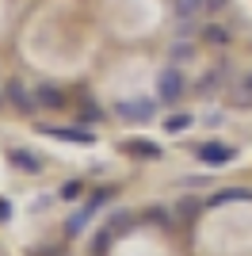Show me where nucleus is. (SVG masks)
<instances>
[{"label": "nucleus", "instance_id": "6", "mask_svg": "<svg viewBox=\"0 0 252 256\" xmlns=\"http://www.w3.org/2000/svg\"><path fill=\"white\" fill-rule=\"evenodd\" d=\"M241 199H252V192H244V188H230V192H218L214 199H210V206H226V203H241Z\"/></svg>", "mask_w": 252, "mask_h": 256}, {"label": "nucleus", "instance_id": "8", "mask_svg": "<svg viewBox=\"0 0 252 256\" xmlns=\"http://www.w3.org/2000/svg\"><path fill=\"white\" fill-rule=\"evenodd\" d=\"M8 157H12V164H20V168L38 172V157H34V153H27V150H12Z\"/></svg>", "mask_w": 252, "mask_h": 256}, {"label": "nucleus", "instance_id": "7", "mask_svg": "<svg viewBox=\"0 0 252 256\" xmlns=\"http://www.w3.org/2000/svg\"><path fill=\"white\" fill-rule=\"evenodd\" d=\"M34 100H38V104H46V107H62V104H65L62 88H50V84H42L38 92H34Z\"/></svg>", "mask_w": 252, "mask_h": 256}, {"label": "nucleus", "instance_id": "4", "mask_svg": "<svg viewBox=\"0 0 252 256\" xmlns=\"http://www.w3.org/2000/svg\"><path fill=\"white\" fill-rule=\"evenodd\" d=\"M8 100H12L16 107H20V111H34V104H38V100H34L31 92H27V88L20 84V80H12V84H8Z\"/></svg>", "mask_w": 252, "mask_h": 256}, {"label": "nucleus", "instance_id": "1", "mask_svg": "<svg viewBox=\"0 0 252 256\" xmlns=\"http://www.w3.org/2000/svg\"><path fill=\"white\" fill-rule=\"evenodd\" d=\"M38 134L62 138V142H69V146H92V130H84V126H46V122H42Z\"/></svg>", "mask_w": 252, "mask_h": 256}, {"label": "nucleus", "instance_id": "2", "mask_svg": "<svg viewBox=\"0 0 252 256\" xmlns=\"http://www.w3.org/2000/svg\"><path fill=\"white\" fill-rule=\"evenodd\" d=\"M118 118H126V122H149L153 118V104L149 100H126V104H118Z\"/></svg>", "mask_w": 252, "mask_h": 256}, {"label": "nucleus", "instance_id": "3", "mask_svg": "<svg viewBox=\"0 0 252 256\" xmlns=\"http://www.w3.org/2000/svg\"><path fill=\"white\" fill-rule=\"evenodd\" d=\"M184 96V80H180V73L176 69H168V73H160V100H180Z\"/></svg>", "mask_w": 252, "mask_h": 256}, {"label": "nucleus", "instance_id": "10", "mask_svg": "<svg viewBox=\"0 0 252 256\" xmlns=\"http://www.w3.org/2000/svg\"><path fill=\"white\" fill-rule=\"evenodd\" d=\"M164 126H168V130H188V126H191V115H168Z\"/></svg>", "mask_w": 252, "mask_h": 256}, {"label": "nucleus", "instance_id": "9", "mask_svg": "<svg viewBox=\"0 0 252 256\" xmlns=\"http://www.w3.org/2000/svg\"><path fill=\"white\" fill-rule=\"evenodd\" d=\"M176 8H180V16H184V20H191V16H195V12L202 8V0H180Z\"/></svg>", "mask_w": 252, "mask_h": 256}, {"label": "nucleus", "instance_id": "11", "mask_svg": "<svg viewBox=\"0 0 252 256\" xmlns=\"http://www.w3.org/2000/svg\"><path fill=\"white\" fill-rule=\"evenodd\" d=\"M104 199H107V195H96V203H92V210H96V206H100V203H104ZM84 222H88V214H80V218H73V222H69V230H73V234H76V230H80Z\"/></svg>", "mask_w": 252, "mask_h": 256}, {"label": "nucleus", "instance_id": "5", "mask_svg": "<svg viewBox=\"0 0 252 256\" xmlns=\"http://www.w3.org/2000/svg\"><path fill=\"white\" fill-rule=\"evenodd\" d=\"M199 157L210 164H226V160H233V150L230 146H199Z\"/></svg>", "mask_w": 252, "mask_h": 256}]
</instances>
